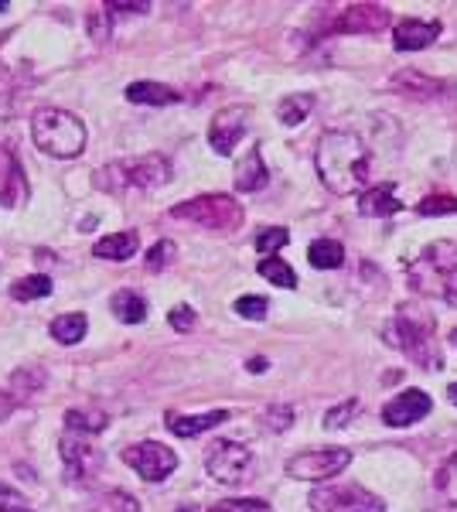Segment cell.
Masks as SVG:
<instances>
[{
	"label": "cell",
	"mask_w": 457,
	"mask_h": 512,
	"mask_svg": "<svg viewBox=\"0 0 457 512\" xmlns=\"http://www.w3.org/2000/svg\"><path fill=\"white\" fill-rule=\"evenodd\" d=\"M314 168L328 192L352 195L369 178V147L352 130H324L314 147Z\"/></svg>",
	"instance_id": "6da1fadb"
},
{
	"label": "cell",
	"mask_w": 457,
	"mask_h": 512,
	"mask_svg": "<svg viewBox=\"0 0 457 512\" xmlns=\"http://www.w3.org/2000/svg\"><path fill=\"white\" fill-rule=\"evenodd\" d=\"M386 342L400 349L406 359L417 362L420 369H440V349H437V321L417 304H403L386 325Z\"/></svg>",
	"instance_id": "7a4b0ae2"
},
{
	"label": "cell",
	"mask_w": 457,
	"mask_h": 512,
	"mask_svg": "<svg viewBox=\"0 0 457 512\" xmlns=\"http://www.w3.org/2000/svg\"><path fill=\"white\" fill-rule=\"evenodd\" d=\"M31 140L48 158H79L86 147V123L69 110L41 106L31 117Z\"/></svg>",
	"instance_id": "3957f363"
},
{
	"label": "cell",
	"mask_w": 457,
	"mask_h": 512,
	"mask_svg": "<svg viewBox=\"0 0 457 512\" xmlns=\"http://www.w3.org/2000/svg\"><path fill=\"white\" fill-rule=\"evenodd\" d=\"M410 287L420 294L440 297V301L457 308V243H434L427 246L406 270Z\"/></svg>",
	"instance_id": "277c9868"
},
{
	"label": "cell",
	"mask_w": 457,
	"mask_h": 512,
	"mask_svg": "<svg viewBox=\"0 0 457 512\" xmlns=\"http://www.w3.org/2000/svg\"><path fill=\"white\" fill-rule=\"evenodd\" d=\"M99 188L116 192V188H161L171 181V161L164 154H144V158H130V161H116L110 168H103L96 175Z\"/></svg>",
	"instance_id": "5b68a950"
},
{
	"label": "cell",
	"mask_w": 457,
	"mask_h": 512,
	"mask_svg": "<svg viewBox=\"0 0 457 512\" xmlns=\"http://www.w3.org/2000/svg\"><path fill=\"white\" fill-rule=\"evenodd\" d=\"M171 219L191 222V226L202 229H219V233H229V229L243 226V209H239L236 198L229 195H198L188 198V202L174 205Z\"/></svg>",
	"instance_id": "8992f818"
},
{
	"label": "cell",
	"mask_w": 457,
	"mask_h": 512,
	"mask_svg": "<svg viewBox=\"0 0 457 512\" xmlns=\"http://www.w3.org/2000/svg\"><path fill=\"white\" fill-rule=\"evenodd\" d=\"M314 512H386V502L362 485H321L307 495Z\"/></svg>",
	"instance_id": "52a82bcc"
},
{
	"label": "cell",
	"mask_w": 457,
	"mask_h": 512,
	"mask_svg": "<svg viewBox=\"0 0 457 512\" xmlns=\"http://www.w3.org/2000/svg\"><path fill=\"white\" fill-rule=\"evenodd\" d=\"M352 461V451L345 448H314V451H301L290 458L287 475L297 478V482H331L348 468Z\"/></svg>",
	"instance_id": "ba28073f"
},
{
	"label": "cell",
	"mask_w": 457,
	"mask_h": 512,
	"mask_svg": "<svg viewBox=\"0 0 457 512\" xmlns=\"http://www.w3.org/2000/svg\"><path fill=\"white\" fill-rule=\"evenodd\" d=\"M205 472L222 485H236L253 472V451L243 448L236 441H219L212 444L209 458H205Z\"/></svg>",
	"instance_id": "9c48e42d"
},
{
	"label": "cell",
	"mask_w": 457,
	"mask_h": 512,
	"mask_svg": "<svg viewBox=\"0 0 457 512\" xmlns=\"http://www.w3.org/2000/svg\"><path fill=\"white\" fill-rule=\"evenodd\" d=\"M123 461H127V465L134 468L144 482H164V478L178 468V454H174L171 448H164V444H157V441L130 444V448L123 451Z\"/></svg>",
	"instance_id": "30bf717a"
},
{
	"label": "cell",
	"mask_w": 457,
	"mask_h": 512,
	"mask_svg": "<svg viewBox=\"0 0 457 512\" xmlns=\"http://www.w3.org/2000/svg\"><path fill=\"white\" fill-rule=\"evenodd\" d=\"M246 137V106H229V110H219L209 123V144L215 154L229 158L236 151V144Z\"/></svg>",
	"instance_id": "8fae6325"
},
{
	"label": "cell",
	"mask_w": 457,
	"mask_h": 512,
	"mask_svg": "<svg viewBox=\"0 0 457 512\" xmlns=\"http://www.w3.org/2000/svg\"><path fill=\"white\" fill-rule=\"evenodd\" d=\"M28 202V178L11 147L0 144V205L4 209H21Z\"/></svg>",
	"instance_id": "7c38bea8"
},
{
	"label": "cell",
	"mask_w": 457,
	"mask_h": 512,
	"mask_svg": "<svg viewBox=\"0 0 457 512\" xmlns=\"http://www.w3.org/2000/svg\"><path fill=\"white\" fill-rule=\"evenodd\" d=\"M62 465H65V478L82 485L99 472V454L89 451L82 441H76V434H69L62 437Z\"/></svg>",
	"instance_id": "4fadbf2b"
},
{
	"label": "cell",
	"mask_w": 457,
	"mask_h": 512,
	"mask_svg": "<svg viewBox=\"0 0 457 512\" xmlns=\"http://www.w3.org/2000/svg\"><path fill=\"white\" fill-rule=\"evenodd\" d=\"M427 414H430V396L423 390H406V393L396 396L393 403H386L382 420H386L389 427H410Z\"/></svg>",
	"instance_id": "5bb4252c"
},
{
	"label": "cell",
	"mask_w": 457,
	"mask_h": 512,
	"mask_svg": "<svg viewBox=\"0 0 457 512\" xmlns=\"http://www.w3.org/2000/svg\"><path fill=\"white\" fill-rule=\"evenodd\" d=\"M440 38V24L437 21H417V18H406L393 28V45L400 52H417V48L434 45Z\"/></svg>",
	"instance_id": "9a60e30c"
},
{
	"label": "cell",
	"mask_w": 457,
	"mask_h": 512,
	"mask_svg": "<svg viewBox=\"0 0 457 512\" xmlns=\"http://www.w3.org/2000/svg\"><path fill=\"white\" fill-rule=\"evenodd\" d=\"M389 24V14L376 4H352L331 24V31H379Z\"/></svg>",
	"instance_id": "2e32d148"
},
{
	"label": "cell",
	"mask_w": 457,
	"mask_h": 512,
	"mask_svg": "<svg viewBox=\"0 0 457 512\" xmlns=\"http://www.w3.org/2000/svg\"><path fill=\"white\" fill-rule=\"evenodd\" d=\"M359 212L362 216H372V219H386V216L403 212V202L396 198L393 185H372L359 195Z\"/></svg>",
	"instance_id": "e0dca14e"
},
{
	"label": "cell",
	"mask_w": 457,
	"mask_h": 512,
	"mask_svg": "<svg viewBox=\"0 0 457 512\" xmlns=\"http://www.w3.org/2000/svg\"><path fill=\"white\" fill-rule=\"evenodd\" d=\"M164 420H168V427L178 437H198V434L212 431V427L226 424L229 410H209V414H195V417H185V414H174V410H168Z\"/></svg>",
	"instance_id": "ac0fdd59"
},
{
	"label": "cell",
	"mask_w": 457,
	"mask_h": 512,
	"mask_svg": "<svg viewBox=\"0 0 457 512\" xmlns=\"http://www.w3.org/2000/svg\"><path fill=\"white\" fill-rule=\"evenodd\" d=\"M137 250H140V236L134 229H127V233H110L93 243V256H99V260H130Z\"/></svg>",
	"instance_id": "d6986e66"
},
{
	"label": "cell",
	"mask_w": 457,
	"mask_h": 512,
	"mask_svg": "<svg viewBox=\"0 0 457 512\" xmlns=\"http://www.w3.org/2000/svg\"><path fill=\"white\" fill-rule=\"evenodd\" d=\"M434 512H457V454L447 458L434 478Z\"/></svg>",
	"instance_id": "ffe728a7"
},
{
	"label": "cell",
	"mask_w": 457,
	"mask_h": 512,
	"mask_svg": "<svg viewBox=\"0 0 457 512\" xmlns=\"http://www.w3.org/2000/svg\"><path fill=\"white\" fill-rule=\"evenodd\" d=\"M267 181H270V171H267V164H263L260 151H249L246 158L236 164V188L239 192H260V188H267Z\"/></svg>",
	"instance_id": "44dd1931"
},
{
	"label": "cell",
	"mask_w": 457,
	"mask_h": 512,
	"mask_svg": "<svg viewBox=\"0 0 457 512\" xmlns=\"http://www.w3.org/2000/svg\"><path fill=\"white\" fill-rule=\"evenodd\" d=\"M127 99L137 106H171L178 103V89L164 86V82H134V86H127Z\"/></svg>",
	"instance_id": "7402d4cb"
},
{
	"label": "cell",
	"mask_w": 457,
	"mask_h": 512,
	"mask_svg": "<svg viewBox=\"0 0 457 512\" xmlns=\"http://www.w3.org/2000/svg\"><path fill=\"white\" fill-rule=\"evenodd\" d=\"M106 424H110V417H106L103 410H82V407H72L69 414H65V434H76V437L99 434Z\"/></svg>",
	"instance_id": "603a6c76"
},
{
	"label": "cell",
	"mask_w": 457,
	"mask_h": 512,
	"mask_svg": "<svg viewBox=\"0 0 457 512\" xmlns=\"http://www.w3.org/2000/svg\"><path fill=\"white\" fill-rule=\"evenodd\" d=\"M393 89H400V93L413 96V99H434V96L444 93V86H440V82L427 79L423 72H413V69L400 72V76L393 79Z\"/></svg>",
	"instance_id": "cb8c5ba5"
},
{
	"label": "cell",
	"mask_w": 457,
	"mask_h": 512,
	"mask_svg": "<svg viewBox=\"0 0 457 512\" xmlns=\"http://www.w3.org/2000/svg\"><path fill=\"white\" fill-rule=\"evenodd\" d=\"M89 332V321L86 315H79V311H72V315H58L52 321V338L62 345H79L82 338Z\"/></svg>",
	"instance_id": "d4e9b609"
},
{
	"label": "cell",
	"mask_w": 457,
	"mask_h": 512,
	"mask_svg": "<svg viewBox=\"0 0 457 512\" xmlns=\"http://www.w3.org/2000/svg\"><path fill=\"white\" fill-rule=\"evenodd\" d=\"M307 260H311V267H318V270H335V267H342L345 250L338 239H314L311 250H307Z\"/></svg>",
	"instance_id": "484cf974"
},
{
	"label": "cell",
	"mask_w": 457,
	"mask_h": 512,
	"mask_svg": "<svg viewBox=\"0 0 457 512\" xmlns=\"http://www.w3.org/2000/svg\"><path fill=\"white\" fill-rule=\"evenodd\" d=\"M113 311L120 315V321H127V325H140V321L147 318V301L134 291H120V294H113Z\"/></svg>",
	"instance_id": "4316f807"
},
{
	"label": "cell",
	"mask_w": 457,
	"mask_h": 512,
	"mask_svg": "<svg viewBox=\"0 0 457 512\" xmlns=\"http://www.w3.org/2000/svg\"><path fill=\"white\" fill-rule=\"evenodd\" d=\"M314 110V96H307V93H294V96H287L284 103L277 106V117L287 123V127H297V123H304L307 113Z\"/></svg>",
	"instance_id": "83f0119b"
},
{
	"label": "cell",
	"mask_w": 457,
	"mask_h": 512,
	"mask_svg": "<svg viewBox=\"0 0 457 512\" xmlns=\"http://www.w3.org/2000/svg\"><path fill=\"white\" fill-rule=\"evenodd\" d=\"M48 294H52V277H45V274H31L11 287L14 301H41V297H48Z\"/></svg>",
	"instance_id": "f1b7e54d"
},
{
	"label": "cell",
	"mask_w": 457,
	"mask_h": 512,
	"mask_svg": "<svg viewBox=\"0 0 457 512\" xmlns=\"http://www.w3.org/2000/svg\"><path fill=\"white\" fill-rule=\"evenodd\" d=\"M256 270H260V277H267L270 284H277V287H287V291H294L297 287V274L290 270V263L277 260V256H267Z\"/></svg>",
	"instance_id": "f546056e"
},
{
	"label": "cell",
	"mask_w": 457,
	"mask_h": 512,
	"mask_svg": "<svg viewBox=\"0 0 457 512\" xmlns=\"http://www.w3.org/2000/svg\"><path fill=\"white\" fill-rule=\"evenodd\" d=\"M420 216H454L457 212V198L454 195H430L417 205Z\"/></svg>",
	"instance_id": "4dcf8cb0"
},
{
	"label": "cell",
	"mask_w": 457,
	"mask_h": 512,
	"mask_svg": "<svg viewBox=\"0 0 457 512\" xmlns=\"http://www.w3.org/2000/svg\"><path fill=\"white\" fill-rule=\"evenodd\" d=\"M355 414H359V400H348L342 407H331L328 414H324V431H342Z\"/></svg>",
	"instance_id": "1f68e13d"
},
{
	"label": "cell",
	"mask_w": 457,
	"mask_h": 512,
	"mask_svg": "<svg viewBox=\"0 0 457 512\" xmlns=\"http://www.w3.org/2000/svg\"><path fill=\"white\" fill-rule=\"evenodd\" d=\"M267 297H256V294H246V297H239L236 301V315L239 318H249V321H263L267 318Z\"/></svg>",
	"instance_id": "d6a6232c"
},
{
	"label": "cell",
	"mask_w": 457,
	"mask_h": 512,
	"mask_svg": "<svg viewBox=\"0 0 457 512\" xmlns=\"http://www.w3.org/2000/svg\"><path fill=\"white\" fill-rule=\"evenodd\" d=\"M93 512H140V502L127 492H110L103 495V502Z\"/></svg>",
	"instance_id": "836d02e7"
},
{
	"label": "cell",
	"mask_w": 457,
	"mask_h": 512,
	"mask_svg": "<svg viewBox=\"0 0 457 512\" xmlns=\"http://www.w3.org/2000/svg\"><path fill=\"white\" fill-rule=\"evenodd\" d=\"M287 239H290V233L284 226L263 229V233L256 236V250H260V253H277V250H284V246H287Z\"/></svg>",
	"instance_id": "e575fe53"
},
{
	"label": "cell",
	"mask_w": 457,
	"mask_h": 512,
	"mask_svg": "<svg viewBox=\"0 0 457 512\" xmlns=\"http://www.w3.org/2000/svg\"><path fill=\"white\" fill-rule=\"evenodd\" d=\"M174 253H178V250H174L171 239H157L151 250H147V270H154V274H157V270H164V267H168V260H174Z\"/></svg>",
	"instance_id": "d590c367"
},
{
	"label": "cell",
	"mask_w": 457,
	"mask_h": 512,
	"mask_svg": "<svg viewBox=\"0 0 457 512\" xmlns=\"http://www.w3.org/2000/svg\"><path fill=\"white\" fill-rule=\"evenodd\" d=\"M0 512H35V509H31V502L18 489L0 482Z\"/></svg>",
	"instance_id": "8d00e7d4"
},
{
	"label": "cell",
	"mask_w": 457,
	"mask_h": 512,
	"mask_svg": "<svg viewBox=\"0 0 457 512\" xmlns=\"http://www.w3.org/2000/svg\"><path fill=\"white\" fill-rule=\"evenodd\" d=\"M209 512H270V506L260 499H226V502H215Z\"/></svg>",
	"instance_id": "74e56055"
},
{
	"label": "cell",
	"mask_w": 457,
	"mask_h": 512,
	"mask_svg": "<svg viewBox=\"0 0 457 512\" xmlns=\"http://www.w3.org/2000/svg\"><path fill=\"white\" fill-rule=\"evenodd\" d=\"M171 328H178V332H191L195 328V311L188 308V304H178V308H171Z\"/></svg>",
	"instance_id": "f35d334b"
},
{
	"label": "cell",
	"mask_w": 457,
	"mask_h": 512,
	"mask_svg": "<svg viewBox=\"0 0 457 512\" xmlns=\"http://www.w3.org/2000/svg\"><path fill=\"white\" fill-rule=\"evenodd\" d=\"M290 420H294V414H290V407H280V403H277V407H270V410H267V427H270V431H287Z\"/></svg>",
	"instance_id": "ab89813d"
},
{
	"label": "cell",
	"mask_w": 457,
	"mask_h": 512,
	"mask_svg": "<svg viewBox=\"0 0 457 512\" xmlns=\"http://www.w3.org/2000/svg\"><path fill=\"white\" fill-rule=\"evenodd\" d=\"M14 383L24 386V396H31V393L38 390L41 383H45V379H41V373H31V369H21V373L14 376Z\"/></svg>",
	"instance_id": "60d3db41"
},
{
	"label": "cell",
	"mask_w": 457,
	"mask_h": 512,
	"mask_svg": "<svg viewBox=\"0 0 457 512\" xmlns=\"http://www.w3.org/2000/svg\"><path fill=\"white\" fill-rule=\"evenodd\" d=\"M103 11L106 14H147V4H127V0H123V4H116V0H110V4H103Z\"/></svg>",
	"instance_id": "b9f144b4"
},
{
	"label": "cell",
	"mask_w": 457,
	"mask_h": 512,
	"mask_svg": "<svg viewBox=\"0 0 457 512\" xmlns=\"http://www.w3.org/2000/svg\"><path fill=\"white\" fill-rule=\"evenodd\" d=\"M14 407H18V400H14V393H4L0 390V420H7L14 414Z\"/></svg>",
	"instance_id": "7bdbcfd3"
},
{
	"label": "cell",
	"mask_w": 457,
	"mask_h": 512,
	"mask_svg": "<svg viewBox=\"0 0 457 512\" xmlns=\"http://www.w3.org/2000/svg\"><path fill=\"white\" fill-rule=\"evenodd\" d=\"M246 369H249V373H263V369H267V359H249Z\"/></svg>",
	"instance_id": "ee69618b"
},
{
	"label": "cell",
	"mask_w": 457,
	"mask_h": 512,
	"mask_svg": "<svg viewBox=\"0 0 457 512\" xmlns=\"http://www.w3.org/2000/svg\"><path fill=\"white\" fill-rule=\"evenodd\" d=\"M447 400H451L454 407H457V383H451V386H447Z\"/></svg>",
	"instance_id": "f6af8a7d"
},
{
	"label": "cell",
	"mask_w": 457,
	"mask_h": 512,
	"mask_svg": "<svg viewBox=\"0 0 457 512\" xmlns=\"http://www.w3.org/2000/svg\"><path fill=\"white\" fill-rule=\"evenodd\" d=\"M451 345H454V349H457V328H454V332H451Z\"/></svg>",
	"instance_id": "bcb514c9"
},
{
	"label": "cell",
	"mask_w": 457,
	"mask_h": 512,
	"mask_svg": "<svg viewBox=\"0 0 457 512\" xmlns=\"http://www.w3.org/2000/svg\"><path fill=\"white\" fill-rule=\"evenodd\" d=\"M4 7H7V4H4V0H0V11H4Z\"/></svg>",
	"instance_id": "7dc6e473"
}]
</instances>
